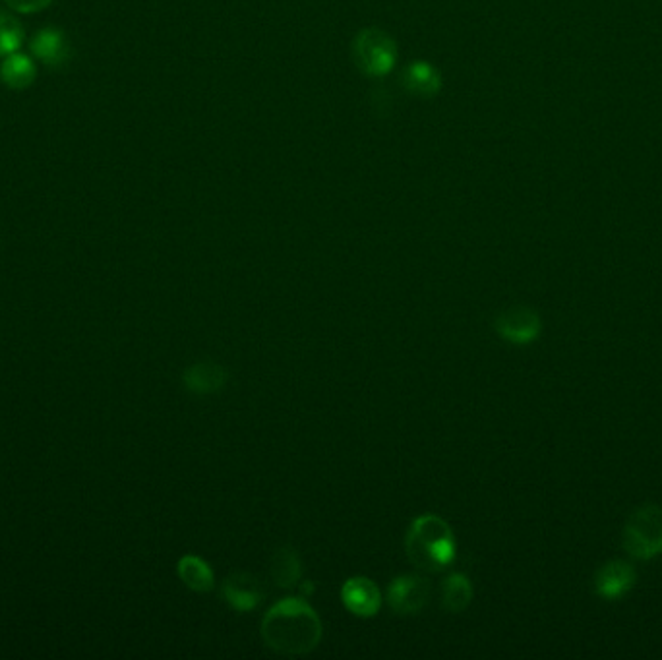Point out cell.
Listing matches in <instances>:
<instances>
[{
	"label": "cell",
	"instance_id": "1",
	"mask_svg": "<svg viewBox=\"0 0 662 660\" xmlns=\"http://www.w3.org/2000/svg\"><path fill=\"white\" fill-rule=\"evenodd\" d=\"M262 637L275 653L301 657L314 651L322 639V622L306 600H279L262 620Z\"/></svg>",
	"mask_w": 662,
	"mask_h": 660
},
{
	"label": "cell",
	"instance_id": "2",
	"mask_svg": "<svg viewBox=\"0 0 662 660\" xmlns=\"http://www.w3.org/2000/svg\"><path fill=\"white\" fill-rule=\"evenodd\" d=\"M407 558L422 571H442L455 558L452 527L438 515L426 513L417 517L405 537Z\"/></svg>",
	"mask_w": 662,
	"mask_h": 660
},
{
	"label": "cell",
	"instance_id": "3",
	"mask_svg": "<svg viewBox=\"0 0 662 660\" xmlns=\"http://www.w3.org/2000/svg\"><path fill=\"white\" fill-rule=\"evenodd\" d=\"M624 546L637 560H651L662 554V510L655 504L633 511L626 523Z\"/></svg>",
	"mask_w": 662,
	"mask_h": 660
},
{
	"label": "cell",
	"instance_id": "4",
	"mask_svg": "<svg viewBox=\"0 0 662 660\" xmlns=\"http://www.w3.org/2000/svg\"><path fill=\"white\" fill-rule=\"evenodd\" d=\"M494 330L508 343L529 345L541 335V318L529 306H512L496 316Z\"/></svg>",
	"mask_w": 662,
	"mask_h": 660
},
{
	"label": "cell",
	"instance_id": "5",
	"mask_svg": "<svg viewBox=\"0 0 662 660\" xmlns=\"http://www.w3.org/2000/svg\"><path fill=\"white\" fill-rule=\"evenodd\" d=\"M430 600V583L421 575H401L388 587V602L399 616H415Z\"/></svg>",
	"mask_w": 662,
	"mask_h": 660
},
{
	"label": "cell",
	"instance_id": "6",
	"mask_svg": "<svg viewBox=\"0 0 662 660\" xmlns=\"http://www.w3.org/2000/svg\"><path fill=\"white\" fill-rule=\"evenodd\" d=\"M341 600L349 612L359 618H372L378 614L382 595L376 583L368 577H351L343 583Z\"/></svg>",
	"mask_w": 662,
	"mask_h": 660
},
{
	"label": "cell",
	"instance_id": "7",
	"mask_svg": "<svg viewBox=\"0 0 662 660\" xmlns=\"http://www.w3.org/2000/svg\"><path fill=\"white\" fill-rule=\"evenodd\" d=\"M223 597L237 612H248L264 600V585L248 571H235L223 583Z\"/></svg>",
	"mask_w": 662,
	"mask_h": 660
},
{
	"label": "cell",
	"instance_id": "8",
	"mask_svg": "<svg viewBox=\"0 0 662 660\" xmlns=\"http://www.w3.org/2000/svg\"><path fill=\"white\" fill-rule=\"evenodd\" d=\"M229 380V372L225 366L213 362V360H204L188 366L182 374L184 388L194 393V395H211L225 388Z\"/></svg>",
	"mask_w": 662,
	"mask_h": 660
},
{
	"label": "cell",
	"instance_id": "9",
	"mask_svg": "<svg viewBox=\"0 0 662 660\" xmlns=\"http://www.w3.org/2000/svg\"><path fill=\"white\" fill-rule=\"evenodd\" d=\"M635 583V571L628 562L614 560L604 564L601 570L597 571L595 587L597 593L604 599L614 600L624 597Z\"/></svg>",
	"mask_w": 662,
	"mask_h": 660
},
{
	"label": "cell",
	"instance_id": "10",
	"mask_svg": "<svg viewBox=\"0 0 662 660\" xmlns=\"http://www.w3.org/2000/svg\"><path fill=\"white\" fill-rule=\"evenodd\" d=\"M30 47L33 57L51 68H61L70 59V43L66 35L55 28L37 31L31 39Z\"/></svg>",
	"mask_w": 662,
	"mask_h": 660
},
{
	"label": "cell",
	"instance_id": "11",
	"mask_svg": "<svg viewBox=\"0 0 662 660\" xmlns=\"http://www.w3.org/2000/svg\"><path fill=\"white\" fill-rule=\"evenodd\" d=\"M271 581L281 589H293L302 577V562L295 548L281 546L270 558Z\"/></svg>",
	"mask_w": 662,
	"mask_h": 660
},
{
	"label": "cell",
	"instance_id": "12",
	"mask_svg": "<svg viewBox=\"0 0 662 660\" xmlns=\"http://www.w3.org/2000/svg\"><path fill=\"white\" fill-rule=\"evenodd\" d=\"M35 78H37V68L33 60L26 55L12 53L0 64V80L10 90H28L35 82Z\"/></svg>",
	"mask_w": 662,
	"mask_h": 660
},
{
	"label": "cell",
	"instance_id": "13",
	"mask_svg": "<svg viewBox=\"0 0 662 660\" xmlns=\"http://www.w3.org/2000/svg\"><path fill=\"white\" fill-rule=\"evenodd\" d=\"M179 577L188 589H192L196 593H208L213 589V583H215L210 564H206L202 558L192 556V554L182 556L181 562H179Z\"/></svg>",
	"mask_w": 662,
	"mask_h": 660
},
{
	"label": "cell",
	"instance_id": "14",
	"mask_svg": "<svg viewBox=\"0 0 662 660\" xmlns=\"http://www.w3.org/2000/svg\"><path fill=\"white\" fill-rule=\"evenodd\" d=\"M471 600H473L471 581L461 573H452L442 585V604H444V608L452 614H459L471 604Z\"/></svg>",
	"mask_w": 662,
	"mask_h": 660
},
{
	"label": "cell",
	"instance_id": "15",
	"mask_svg": "<svg viewBox=\"0 0 662 660\" xmlns=\"http://www.w3.org/2000/svg\"><path fill=\"white\" fill-rule=\"evenodd\" d=\"M22 45H24L22 24L16 18H12L10 14L0 10V57L18 53V49Z\"/></svg>",
	"mask_w": 662,
	"mask_h": 660
},
{
	"label": "cell",
	"instance_id": "16",
	"mask_svg": "<svg viewBox=\"0 0 662 660\" xmlns=\"http://www.w3.org/2000/svg\"><path fill=\"white\" fill-rule=\"evenodd\" d=\"M4 2L20 14H33L47 8L53 0H4Z\"/></svg>",
	"mask_w": 662,
	"mask_h": 660
}]
</instances>
